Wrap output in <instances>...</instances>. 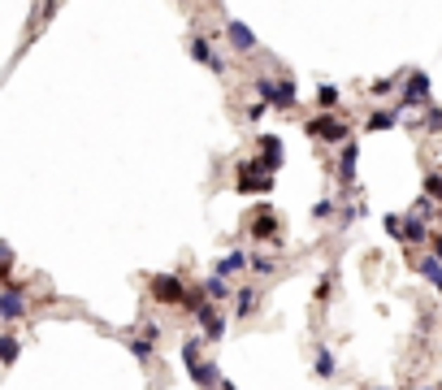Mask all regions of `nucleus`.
Instances as JSON below:
<instances>
[{
	"label": "nucleus",
	"instance_id": "f257e3e1",
	"mask_svg": "<svg viewBox=\"0 0 442 390\" xmlns=\"http://www.w3.org/2000/svg\"><path fill=\"white\" fill-rule=\"evenodd\" d=\"M304 130H308L312 139H325V143H347V126L338 122V117H330V113H317Z\"/></svg>",
	"mask_w": 442,
	"mask_h": 390
},
{
	"label": "nucleus",
	"instance_id": "f03ea898",
	"mask_svg": "<svg viewBox=\"0 0 442 390\" xmlns=\"http://www.w3.org/2000/svg\"><path fill=\"white\" fill-rule=\"evenodd\" d=\"M256 91L265 96L269 104H278V109H291V104H295V87H291V78H282V83H273V78H260Z\"/></svg>",
	"mask_w": 442,
	"mask_h": 390
},
{
	"label": "nucleus",
	"instance_id": "7ed1b4c3",
	"mask_svg": "<svg viewBox=\"0 0 442 390\" xmlns=\"http://www.w3.org/2000/svg\"><path fill=\"white\" fill-rule=\"evenodd\" d=\"M152 299H156V304H182V308L191 304L187 286H182L178 278H156V282H152Z\"/></svg>",
	"mask_w": 442,
	"mask_h": 390
},
{
	"label": "nucleus",
	"instance_id": "20e7f679",
	"mask_svg": "<svg viewBox=\"0 0 442 390\" xmlns=\"http://www.w3.org/2000/svg\"><path fill=\"white\" fill-rule=\"evenodd\" d=\"M22 291H18V286L13 282H5V299H0V312H5V321H18L22 317Z\"/></svg>",
	"mask_w": 442,
	"mask_h": 390
},
{
	"label": "nucleus",
	"instance_id": "39448f33",
	"mask_svg": "<svg viewBox=\"0 0 442 390\" xmlns=\"http://www.w3.org/2000/svg\"><path fill=\"white\" fill-rule=\"evenodd\" d=\"M260 165H265V169H278L282 165V143L273 135H260Z\"/></svg>",
	"mask_w": 442,
	"mask_h": 390
},
{
	"label": "nucleus",
	"instance_id": "423d86ee",
	"mask_svg": "<svg viewBox=\"0 0 442 390\" xmlns=\"http://www.w3.org/2000/svg\"><path fill=\"white\" fill-rule=\"evenodd\" d=\"M252 234H256V239H278V221H273V213H269V208H260V213H256Z\"/></svg>",
	"mask_w": 442,
	"mask_h": 390
},
{
	"label": "nucleus",
	"instance_id": "0eeeda50",
	"mask_svg": "<svg viewBox=\"0 0 442 390\" xmlns=\"http://www.w3.org/2000/svg\"><path fill=\"white\" fill-rule=\"evenodd\" d=\"M195 317H200V325H204V338H221L226 321L217 317V312H213V308H200V312H195Z\"/></svg>",
	"mask_w": 442,
	"mask_h": 390
},
{
	"label": "nucleus",
	"instance_id": "6e6552de",
	"mask_svg": "<svg viewBox=\"0 0 442 390\" xmlns=\"http://www.w3.org/2000/svg\"><path fill=\"white\" fill-rule=\"evenodd\" d=\"M425 96H429V78H425V74H408V91H403V100L416 104V100H425Z\"/></svg>",
	"mask_w": 442,
	"mask_h": 390
},
{
	"label": "nucleus",
	"instance_id": "1a4fd4ad",
	"mask_svg": "<svg viewBox=\"0 0 442 390\" xmlns=\"http://www.w3.org/2000/svg\"><path fill=\"white\" fill-rule=\"evenodd\" d=\"M191 52H195V61H200V65H208V70H217V74L226 70V65H221V57H213V48H208L204 39H191Z\"/></svg>",
	"mask_w": 442,
	"mask_h": 390
},
{
	"label": "nucleus",
	"instance_id": "9d476101",
	"mask_svg": "<svg viewBox=\"0 0 442 390\" xmlns=\"http://www.w3.org/2000/svg\"><path fill=\"white\" fill-rule=\"evenodd\" d=\"M247 265H252V260H247L243 252H230V256L221 260V265H217V278H230V273H243Z\"/></svg>",
	"mask_w": 442,
	"mask_h": 390
},
{
	"label": "nucleus",
	"instance_id": "9b49d317",
	"mask_svg": "<svg viewBox=\"0 0 442 390\" xmlns=\"http://www.w3.org/2000/svg\"><path fill=\"white\" fill-rule=\"evenodd\" d=\"M230 44L247 52V48H256V35L247 31V26H243V22H230Z\"/></svg>",
	"mask_w": 442,
	"mask_h": 390
},
{
	"label": "nucleus",
	"instance_id": "f8f14e48",
	"mask_svg": "<svg viewBox=\"0 0 442 390\" xmlns=\"http://www.w3.org/2000/svg\"><path fill=\"white\" fill-rule=\"evenodd\" d=\"M416 269H421V278H429V282L438 286V291H442V260H438V256H425Z\"/></svg>",
	"mask_w": 442,
	"mask_h": 390
},
{
	"label": "nucleus",
	"instance_id": "ddd939ff",
	"mask_svg": "<svg viewBox=\"0 0 442 390\" xmlns=\"http://www.w3.org/2000/svg\"><path fill=\"white\" fill-rule=\"evenodd\" d=\"M403 239H412V243H425V239H429V230H425V221H421V217H416V213H412V217L403 221Z\"/></svg>",
	"mask_w": 442,
	"mask_h": 390
},
{
	"label": "nucleus",
	"instance_id": "4468645a",
	"mask_svg": "<svg viewBox=\"0 0 442 390\" xmlns=\"http://www.w3.org/2000/svg\"><path fill=\"white\" fill-rule=\"evenodd\" d=\"M234 312H239V317H252V312H256V291H252V286H243V291L234 295Z\"/></svg>",
	"mask_w": 442,
	"mask_h": 390
},
{
	"label": "nucleus",
	"instance_id": "2eb2a0df",
	"mask_svg": "<svg viewBox=\"0 0 442 390\" xmlns=\"http://www.w3.org/2000/svg\"><path fill=\"white\" fill-rule=\"evenodd\" d=\"M191 377H195L200 386H213V382H217V364H195Z\"/></svg>",
	"mask_w": 442,
	"mask_h": 390
},
{
	"label": "nucleus",
	"instance_id": "dca6fc26",
	"mask_svg": "<svg viewBox=\"0 0 442 390\" xmlns=\"http://www.w3.org/2000/svg\"><path fill=\"white\" fill-rule=\"evenodd\" d=\"M338 174H343V182H351V174H356V143H347V152H343V165H338Z\"/></svg>",
	"mask_w": 442,
	"mask_h": 390
},
{
	"label": "nucleus",
	"instance_id": "f3484780",
	"mask_svg": "<svg viewBox=\"0 0 442 390\" xmlns=\"http://www.w3.org/2000/svg\"><path fill=\"white\" fill-rule=\"evenodd\" d=\"M390 126H395V113H386V109L369 117V130H390Z\"/></svg>",
	"mask_w": 442,
	"mask_h": 390
},
{
	"label": "nucleus",
	"instance_id": "a211bd4d",
	"mask_svg": "<svg viewBox=\"0 0 442 390\" xmlns=\"http://www.w3.org/2000/svg\"><path fill=\"white\" fill-rule=\"evenodd\" d=\"M317 373H321V377H330V373H334V356H330L325 347L317 351Z\"/></svg>",
	"mask_w": 442,
	"mask_h": 390
},
{
	"label": "nucleus",
	"instance_id": "6ab92c4d",
	"mask_svg": "<svg viewBox=\"0 0 442 390\" xmlns=\"http://www.w3.org/2000/svg\"><path fill=\"white\" fill-rule=\"evenodd\" d=\"M317 100L325 104V109H334V104H338V87H321V91H317Z\"/></svg>",
	"mask_w": 442,
	"mask_h": 390
},
{
	"label": "nucleus",
	"instance_id": "aec40b11",
	"mask_svg": "<svg viewBox=\"0 0 442 390\" xmlns=\"http://www.w3.org/2000/svg\"><path fill=\"white\" fill-rule=\"evenodd\" d=\"M425 191H429V200H442V178H438V174L425 178Z\"/></svg>",
	"mask_w": 442,
	"mask_h": 390
},
{
	"label": "nucleus",
	"instance_id": "412c9836",
	"mask_svg": "<svg viewBox=\"0 0 442 390\" xmlns=\"http://www.w3.org/2000/svg\"><path fill=\"white\" fill-rule=\"evenodd\" d=\"M13 360H18V338L5 334V364H13Z\"/></svg>",
	"mask_w": 442,
	"mask_h": 390
},
{
	"label": "nucleus",
	"instance_id": "4be33fe9",
	"mask_svg": "<svg viewBox=\"0 0 442 390\" xmlns=\"http://www.w3.org/2000/svg\"><path fill=\"white\" fill-rule=\"evenodd\" d=\"M204 291H208V295H226V282H221V278H208Z\"/></svg>",
	"mask_w": 442,
	"mask_h": 390
},
{
	"label": "nucleus",
	"instance_id": "5701e85b",
	"mask_svg": "<svg viewBox=\"0 0 442 390\" xmlns=\"http://www.w3.org/2000/svg\"><path fill=\"white\" fill-rule=\"evenodd\" d=\"M187 364H191V369H195V364H200V343H195V338H191V343H187Z\"/></svg>",
	"mask_w": 442,
	"mask_h": 390
},
{
	"label": "nucleus",
	"instance_id": "b1692460",
	"mask_svg": "<svg viewBox=\"0 0 442 390\" xmlns=\"http://www.w3.org/2000/svg\"><path fill=\"white\" fill-rule=\"evenodd\" d=\"M434 256L442 260V234H438V239H434Z\"/></svg>",
	"mask_w": 442,
	"mask_h": 390
},
{
	"label": "nucleus",
	"instance_id": "393cba45",
	"mask_svg": "<svg viewBox=\"0 0 442 390\" xmlns=\"http://www.w3.org/2000/svg\"><path fill=\"white\" fill-rule=\"evenodd\" d=\"M438 390H442V386H438Z\"/></svg>",
	"mask_w": 442,
	"mask_h": 390
}]
</instances>
